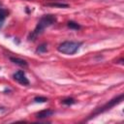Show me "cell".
<instances>
[{
	"mask_svg": "<svg viewBox=\"0 0 124 124\" xmlns=\"http://www.w3.org/2000/svg\"><path fill=\"white\" fill-rule=\"evenodd\" d=\"M46 6L49 7H57V8H68V4H63V3H47Z\"/></svg>",
	"mask_w": 124,
	"mask_h": 124,
	"instance_id": "cell-9",
	"label": "cell"
},
{
	"mask_svg": "<svg viewBox=\"0 0 124 124\" xmlns=\"http://www.w3.org/2000/svg\"><path fill=\"white\" fill-rule=\"evenodd\" d=\"M13 78H14L15 80H16L18 83H20V84H22V85H29V80H28V78H26L24 72L21 71V70L16 72V73L13 75Z\"/></svg>",
	"mask_w": 124,
	"mask_h": 124,
	"instance_id": "cell-4",
	"label": "cell"
},
{
	"mask_svg": "<svg viewBox=\"0 0 124 124\" xmlns=\"http://www.w3.org/2000/svg\"><path fill=\"white\" fill-rule=\"evenodd\" d=\"M53 113H54V111L52 109H44L42 111H39L36 114V117L39 118V119H44V118H46V117L51 116Z\"/></svg>",
	"mask_w": 124,
	"mask_h": 124,
	"instance_id": "cell-5",
	"label": "cell"
},
{
	"mask_svg": "<svg viewBox=\"0 0 124 124\" xmlns=\"http://www.w3.org/2000/svg\"><path fill=\"white\" fill-rule=\"evenodd\" d=\"M55 22H56V16H53V15H45L38 21L34 31L28 37V40L29 41H34L40 34H42L44 32L46 27H48V26L52 25Z\"/></svg>",
	"mask_w": 124,
	"mask_h": 124,
	"instance_id": "cell-1",
	"label": "cell"
},
{
	"mask_svg": "<svg viewBox=\"0 0 124 124\" xmlns=\"http://www.w3.org/2000/svg\"><path fill=\"white\" fill-rule=\"evenodd\" d=\"M81 45H82V43H80V42L66 41V42L61 43L57 46V50L61 53H64L67 55H72V54H75L78 50V48Z\"/></svg>",
	"mask_w": 124,
	"mask_h": 124,
	"instance_id": "cell-2",
	"label": "cell"
},
{
	"mask_svg": "<svg viewBox=\"0 0 124 124\" xmlns=\"http://www.w3.org/2000/svg\"><path fill=\"white\" fill-rule=\"evenodd\" d=\"M123 100V94L121 93L119 96H117V97H115V98H113L112 100H110V101H108L107 104H105L104 106H102L101 108H96V110L88 117V119H91V118H93V117H95L96 115H98V114H100V113H103V112H105V111H107V110H109L111 108H113L114 106H116L117 104H119L121 101Z\"/></svg>",
	"mask_w": 124,
	"mask_h": 124,
	"instance_id": "cell-3",
	"label": "cell"
},
{
	"mask_svg": "<svg viewBox=\"0 0 124 124\" xmlns=\"http://www.w3.org/2000/svg\"><path fill=\"white\" fill-rule=\"evenodd\" d=\"M34 101L36 103H45V102L47 101V99L45 98V97H35L34 98Z\"/></svg>",
	"mask_w": 124,
	"mask_h": 124,
	"instance_id": "cell-12",
	"label": "cell"
},
{
	"mask_svg": "<svg viewBox=\"0 0 124 124\" xmlns=\"http://www.w3.org/2000/svg\"><path fill=\"white\" fill-rule=\"evenodd\" d=\"M67 25H68V27L71 28V29H76V30H78V29L80 28V25L78 24V23L75 22V21H69V22L67 23Z\"/></svg>",
	"mask_w": 124,
	"mask_h": 124,
	"instance_id": "cell-10",
	"label": "cell"
},
{
	"mask_svg": "<svg viewBox=\"0 0 124 124\" xmlns=\"http://www.w3.org/2000/svg\"><path fill=\"white\" fill-rule=\"evenodd\" d=\"M76 103V100L74 98H66L64 100H62V104L64 105H67V106H70V105H73Z\"/></svg>",
	"mask_w": 124,
	"mask_h": 124,
	"instance_id": "cell-11",
	"label": "cell"
},
{
	"mask_svg": "<svg viewBox=\"0 0 124 124\" xmlns=\"http://www.w3.org/2000/svg\"><path fill=\"white\" fill-rule=\"evenodd\" d=\"M10 60L13 62V63H15V64H16V65H19V66H21V67H26L28 64H27V62L24 60V59H20V58H17V57H10Z\"/></svg>",
	"mask_w": 124,
	"mask_h": 124,
	"instance_id": "cell-6",
	"label": "cell"
},
{
	"mask_svg": "<svg viewBox=\"0 0 124 124\" xmlns=\"http://www.w3.org/2000/svg\"><path fill=\"white\" fill-rule=\"evenodd\" d=\"M8 14L9 13H8L7 10H4V9H1L0 8V27L2 26V24H3L4 20H5V18L7 17Z\"/></svg>",
	"mask_w": 124,
	"mask_h": 124,
	"instance_id": "cell-7",
	"label": "cell"
},
{
	"mask_svg": "<svg viewBox=\"0 0 124 124\" xmlns=\"http://www.w3.org/2000/svg\"><path fill=\"white\" fill-rule=\"evenodd\" d=\"M46 50H47V45H46V43H44V44L40 45V46L37 47L36 52H37V53H43V52H46Z\"/></svg>",
	"mask_w": 124,
	"mask_h": 124,
	"instance_id": "cell-8",
	"label": "cell"
}]
</instances>
